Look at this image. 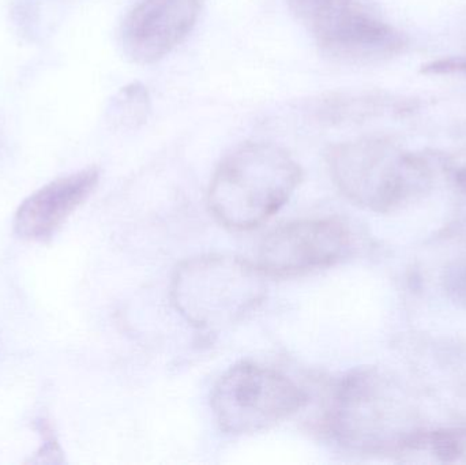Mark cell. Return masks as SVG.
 <instances>
[{
    "label": "cell",
    "instance_id": "cell-1",
    "mask_svg": "<svg viewBox=\"0 0 466 465\" xmlns=\"http://www.w3.org/2000/svg\"><path fill=\"white\" fill-rule=\"evenodd\" d=\"M329 436L360 453H399L419 431L412 399L377 369L353 371L331 390L325 415Z\"/></svg>",
    "mask_w": 466,
    "mask_h": 465
},
{
    "label": "cell",
    "instance_id": "cell-2",
    "mask_svg": "<svg viewBox=\"0 0 466 465\" xmlns=\"http://www.w3.org/2000/svg\"><path fill=\"white\" fill-rule=\"evenodd\" d=\"M301 180L299 164L276 145L246 144L218 166L209 205L223 226L246 231L279 212Z\"/></svg>",
    "mask_w": 466,
    "mask_h": 465
},
{
    "label": "cell",
    "instance_id": "cell-3",
    "mask_svg": "<svg viewBox=\"0 0 466 465\" xmlns=\"http://www.w3.org/2000/svg\"><path fill=\"white\" fill-rule=\"evenodd\" d=\"M328 161L341 193L374 212H388L420 193L431 175L423 158L380 138L336 145Z\"/></svg>",
    "mask_w": 466,
    "mask_h": 465
},
{
    "label": "cell",
    "instance_id": "cell-4",
    "mask_svg": "<svg viewBox=\"0 0 466 465\" xmlns=\"http://www.w3.org/2000/svg\"><path fill=\"white\" fill-rule=\"evenodd\" d=\"M265 278L257 265L236 257H198L177 270L172 298L194 327L221 329L240 321L262 302Z\"/></svg>",
    "mask_w": 466,
    "mask_h": 465
},
{
    "label": "cell",
    "instance_id": "cell-5",
    "mask_svg": "<svg viewBox=\"0 0 466 465\" xmlns=\"http://www.w3.org/2000/svg\"><path fill=\"white\" fill-rule=\"evenodd\" d=\"M309 395L274 369L252 362L232 366L212 393L221 430L233 436L259 433L303 409Z\"/></svg>",
    "mask_w": 466,
    "mask_h": 465
},
{
    "label": "cell",
    "instance_id": "cell-6",
    "mask_svg": "<svg viewBox=\"0 0 466 465\" xmlns=\"http://www.w3.org/2000/svg\"><path fill=\"white\" fill-rule=\"evenodd\" d=\"M350 248L347 227L333 218L279 227L259 245L255 265L270 278H292L341 261Z\"/></svg>",
    "mask_w": 466,
    "mask_h": 465
},
{
    "label": "cell",
    "instance_id": "cell-7",
    "mask_svg": "<svg viewBox=\"0 0 466 465\" xmlns=\"http://www.w3.org/2000/svg\"><path fill=\"white\" fill-rule=\"evenodd\" d=\"M199 11L201 0H141L123 22V51L138 65L158 62L190 35Z\"/></svg>",
    "mask_w": 466,
    "mask_h": 465
},
{
    "label": "cell",
    "instance_id": "cell-8",
    "mask_svg": "<svg viewBox=\"0 0 466 465\" xmlns=\"http://www.w3.org/2000/svg\"><path fill=\"white\" fill-rule=\"evenodd\" d=\"M314 33L326 56L350 65L385 62L408 45L404 33L355 5L323 22Z\"/></svg>",
    "mask_w": 466,
    "mask_h": 465
},
{
    "label": "cell",
    "instance_id": "cell-9",
    "mask_svg": "<svg viewBox=\"0 0 466 465\" xmlns=\"http://www.w3.org/2000/svg\"><path fill=\"white\" fill-rule=\"evenodd\" d=\"M100 172L86 168L59 177L27 197L14 218V231L22 239L46 242L86 201L95 190Z\"/></svg>",
    "mask_w": 466,
    "mask_h": 465
},
{
    "label": "cell",
    "instance_id": "cell-10",
    "mask_svg": "<svg viewBox=\"0 0 466 465\" xmlns=\"http://www.w3.org/2000/svg\"><path fill=\"white\" fill-rule=\"evenodd\" d=\"M397 455L404 463L466 464V431L419 430Z\"/></svg>",
    "mask_w": 466,
    "mask_h": 465
},
{
    "label": "cell",
    "instance_id": "cell-11",
    "mask_svg": "<svg viewBox=\"0 0 466 465\" xmlns=\"http://www.w3.org/2000/svg\"><path fill=\"white\" fill-rule=\"evenodd\" d=\"M385 100L372 95H330L317 101L315 115L323 123H350L380 114Z\"/></svg>",
    "mask_w": 466,
    "mask_h": 465
},
{
    "label": "cell",
    "instance_id": "cell-12",
    "mask_svg": "<svg viewBox=\"0 0 466 465\" xmlns=\"http://www.w3.org/2000/svg\"><path fill=\"white\" fill-rule=\"evenodd\" d=\"M149 112V92L137 82L127 85L117 93L109 106L108 119L114 127L137 128L145 125Z\"/></svg>",
    "mask_w": 466,
    "mask_h": 465
},
{
    "label": "cell",
    "instance_id": "cell-13",
    "mask_svg": "<svg viewBox=\"0 0 466 465\" xmlns=\"http://www.w3.org/2000/svg\"><path fill=\"white\" fill-rule=\"evenodd\" d=\"M290 10L311 29L352 5V0H288Z\"/></svg>",
    "mask_w": 466,
    "mask_h": 465
},
{
    "label": "cell",
    "instance_id": "cell-14",
    "mask_svg": "<svg viewBox=\"0 0 466 465\" xmlns=\"http://www.w3.org/2000/svg\"><path fill=\"white\" fill-rule=\"evenodd\" d=\"M421 73L431 74V76H446V74H462V76H466V56L434 60V62L423 66Z\"/></svg>",
    "mask_w": 466,
    "mask_h": 465
}]
</instances>
